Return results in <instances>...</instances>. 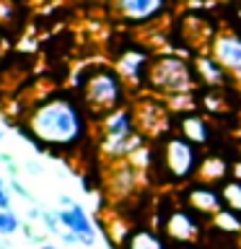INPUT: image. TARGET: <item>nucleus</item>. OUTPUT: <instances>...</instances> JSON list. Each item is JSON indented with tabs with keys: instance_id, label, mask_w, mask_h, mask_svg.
I'll use <instances>...</instances> for the list:
<instances>
[{
	"instance_id": "nucleus-8",
	"label": "nucleus",
	"mask_w": 241,
	"mask_h": 249,
	"mask_svg": "<svg viewBox=\"0 0 241 249\" xmlns=\"http://www.w3.org/2000/svg\"><path fill=\"white\" fill-rule=\"evenodd\" d=\"M138 122V132L145 138L155 135H169V109L155 99H145L138 107H132Z\"/></svg>"
},
{
	"instance_id": "nucleus-21",
	"label": "nucleus",
	"mask_w": 241,
	"mask_h": 249,
	"mask_svg": "<svg viewBox=\"0 0 241 249\" xmlns=\"http://www.w3.org/2000/svg\"><path fill=\"white\" fill-rule=\"evenodd\" d=\"M13 205V195H11V187L5 184V179L0 177V210H11Z\"/></svg>"
},
{
	"instance_id": "nucleus-14",
	"label": "nucleus",
	"mask_w": 241,
	"mask_h": 249,
	"mask_svg": "<svg viewBox=\"0 0 241 249\" xmlns=\"http://www.w3.org/2000/svg\"><path fill=\"white\" fill-rule=\"evenodd\" d=\"M197 179L200 182H207V184H223L225 179H231V163L225 161L223 156H218V153L205 156Z\"/></svg>"
},
{
	"instance_id": "nucleus-20",
	"label": "nucleus",
	"mask_w": 241,
	"mask_h": 249,
	"mask_svg": "<svg viewBox=\"0 0 241 249\" xmlns=\"http://www.w3.org/2000/svg\"><path fill=\"white\" fill-rule=\"evenodd\" d=\"M42 226H44L47 233H52V236H60V233H62V223H60L57 208H54V210L42 208Z\"/></svg>"
},
{
	"instance_id": "nucleus-18",
	"label": "nucleus",
	"mask_w": 241,
	"mask_h": 249,
	"mask_svg": "<svg viewBox=\"0 0 241 249\" xmlns=\"http://www.w3.org/2000/svg\"><path fill=\"white\" fill-rule=\"evenodd\" d=\"M213 226H215V229H221L223 233L236 236V233H241V215L233 213V210H228V208H223L221 213L213 218Z\"/></svg>"
},
{
	"instance_id": "nucleus-25",
	"label": "nucleus",
	"mask_w": 241,
	"mask_h": 249,
	"mask_svg": "<svg viewBox=\"0 0 241 249\" xmlns=\"http://www.w3.org/2000/svg\"><path fill=\"white\" fill-rule=\"evenodd\" d=\"M39 249H62V247H57V244H42Z\"/></svg>"
},
{
	"instance_id": "nucleus-22",
	"label": "nucleus",
	"mask_w": 241,
	"mask_h": 249,
	"mask_svg": "<svg viewBox=\"0 0 241 249\" xmlns=\"http://www.w3.org/2000/svg\"><path fill=\"white\" fill-rule=\"evenodd\" d=\"M8 187H11V195H16V197H21V200H34V195H31L29 190H26V187H23L21 182H18V179H11V184H8Z\"/></svg>"
},
{
	"instance_id": "nucleus-17",
	"label": "nucleus",
	"mask_w": 241,
	"mask_h": 249,
	"mask_svg": "<svg viewBox=\"0 0 241 249\" xmlns=\"http://www.w3.org/2000/svg\"><path fill=\"white\" fill-rule=\"evenodd\" d=\"M221 195H223L225 208L241 215V179H239V177L225 179V182L221 184Z\"/></svg>"
},
{
	"instance_id": "nucleus-4",
	"label": "nucleus",
	"mask_w": 241,
	"mask_h": 249,
	"mask_svg": "<svg viewBox=\"0 0 241 249\" xmlns=\"http://www.w3.org/2000/svg\"><path fill=\"white\" fill-rule=\"evenodd\" d=\"M194 78H197V70L187 60L166 54V57H158L151 62L145 83L171 99V96H189L194 89Z\"/></svg>"
},
{
	"instance_id": "nucleus-11",
	"label": "nucleus",
	"mask_w": 241,
	"mask_h": 249,
	"mask_svg": "<svg viewBox=\"0 0 241 249\" xmlns=\"http://www.w3.org/2000/svg\"><path fill=\"white\" fill-rule=\"evenodd\" d=\"M166 0H114V13L127 23H145L155 18Z\"/></svg>"
},
{
	"instance_id": "nucleus-7",
	"label": "nucleus",
	"mask_w": 241,
	"mask_h": 249,
	"mask_svg": "<svg viewBox=\"0 0 241 249\" xmlns=\"http://www.w3.org/2000/svg\"><path fill=\"white\" fill-rule=\"evenodd\" d=\"M182 197H184L182 205H187L192 213H197L200 218H210V221H213V218L225 208L223 195H221V187L207 184V182H200V179H194V182H189V184L184 187V190H182Z\"/></svg>"
},
{
	"instance_id": "nucleus-1",
	"label": "nucleus",
	"mask_w": 241,
	"mask_h": 249,
	"mask_svg": "<svg viewBox=\"0 0 241 249\" xmlns=\"http://www.w3.org/2000/svg\"><path fill=\"white\" fill-rule=\"evenodd\" d=\"M26 135L50 151H75L88 135L86 109L73 99H44L26 117Z\"/></svg>"
},
{
	"instance_id": "nucleus-6",
	"label": "nucleus",
	"mask_w": 241,
	"mask_h": 249,
	"mask_svg": "<svg viewBox=\"0 0 241 249\" xmlns=\"http://www.w3.org/2000/svg\"><path fill=\"white\" fill-rule=\"evenodd\" d=\"M60 205L57 208V215H60V223L62 229L75 233L78 241H81V247H93L99 239V229L93 226L88 210H86L81 202H75L70 195H60Z\"/></svg>"
},
{
	"instance_id": "nucleus-19",
	"label": "nucleus",
	"mask_w": 241,
	"mask_h": 249,
	"mask_svg": "<svg viewBox=\"0 0 241 249\" xmlns=\"http://www.w3.org/2000/svg\"><path fill=\"white\" fill-rule=\"evenodd\" d=\"M18 231H23L21 218L16 215L13 210H0V236L11 239V236H16Z\"/></svg>"
},
{
	"instance_id": "nucleus-27",
	"label": "nucleus",
	"mask_w": 241,
	"mask_h": 249,
	"mask_svg": "<svg viewBox=\"0 0 241 249\" xmlns=\"http://www.w3.org/2000/svg\"><path fill=\"white\" fill-rule=\"evenodd\" d=\"M3 138H5V130H3V127H0V140H3Z\"/></svg>"
},
{
	"instance_id": "nucleus-10",
	"label": "nucleus",
	"mask_w": 241,
	"mask_h": 249,
	"mask_svg": "<svg viewBox=\"0 0 241 249\" xmlns=\"http://www.w3.org/2000/svg\"><path fill=\"white\" fill-rule=\"evenodd\" d=\"M140 171L143 169H138L130 159L112 163L109 177H106V190L112 192V197H117V200L130 197V195L138 190V184H140Z\"/></svg>"
},
{
	"instance_id": "nucleus-26",
	"label": "nucleus",
	"mask_w": 241,
	"mask_h": 249,
	"mask_svg": "<svg viewBox=\"0 0 241 249\" xmlns=\"http://www.w3.org/2000/svg\"><path fill=\"white\" fill-rule=\"evenodd\" d=\"M182 249H200V244H189V247H182Z\"/></svg>"
},
{
	"instance_id": "nucleus-2",
	"label": "nucleus",
	"mask_w": 241,
	"mask_h": 249,
	"mask_svg": "<svg viewBox=\"0 0 241 249\" xmlns=\"http://www.w3.org/2000/svg\"><path fill=\"white\" fill-rule=\"evenodd\" d=\"M158 163L155 166L163 169V174L171 184H189L197 179L200 174V166H202V148L189 143L187 138H182L176 132V135H166L163 138V143L158 145Z\"/></svg>"
},
{
	"instance_id": "nucleus-3",
	"label": "nucleus",
	"mask_w": 241,
	"mask_h": 249,
	"mask_svg": "<svg viewBox=\"0 0 241 249\" xmlns=\"http://www.w3.org/2000/svg\"><path fill=\"white\" fill-rule=\"evenodd\" d=\"M83 109L93 117H106L109 112L124 107V78L117 68H93L81 83Z\"/></svg>"
},
{
	"instance_id": "nucleus-5",
	"label": "nucleus",
	"mask_w": 241,
	"mask_h": 249,
	"mask_svg": "<svg viewBox=\"0 0 241 249\" xmlns=\"http://www.w3.org/2000/svg\"><path fill=\"white\" fill-rule=\"evenodd\" d=\"M161 231H163V239H169L176 249H182L189 244H200L202 221L187 205H171L161 218Z\"/></svg>"
},
{
	"instance_id": "nucleus-23",
	"label": "nucleus",
	"mask_w": 241,
	"mask_h": 249,
	"mask_svg": "<svg viewBox=\"0 0 241 249\" xmlns=\"http://www.w3.org/2000/svg\"><path fill=\"white\" fill-rule=\"evenodd\" d=\"M23 236H26L29 241H34V244H39V247H42V233L31 231V226H23Z\"/></svg>"
},
{
	"instance_id": "nucleus-12",
	"label": "nucleus",
	"mask_w": 241,
	"mask_h": 249,
	"mask_svg": "<svg viewBox=\"0 0 241 249\" xmlns=\"http://www.w3.org/2000/svg\"><path fill=\"white\" fill-rule=\"evenodd\" d=\"M148 68H151V62H148V57L143 52H124L120 60H117V73H120L124 81L130 83H143L148 81Z\"/></svg>"
},
{
	"instance_id": "nucleus-13",
	"label": "nucleus",
	"mask_w": 241,
	"mask_h": 249,
	"mask_svg": "<svg viewBox=\"0 0 241 249\" xmlns=\"http://www.w3.org/2000/svg\"><path fill=\"white\" fill-rule=\"evenodd\" d=\"M179 135L187 138L194 145L205 148L210 143V124H207V120H202L200 114L187 112V114L179 117Z\"/></svg>"
},
{
	"instance_id": "nucleus-16",
	"label": "nucleus",
	"mask_w": 241,
	"mask_h": 249,
	"mask_svg": "<svg viewBox=\"0 0 241 249\" xmlns=\"http://www.w3.org/2000/svg\"><path fill=\"white\" fill-rule=\"evenodd\" d=\"M194 70H197V78H200V81H205L207 86H221V83L225 81V75H228L213 57H200L197 65H194Z\"/></svg>"
},
{
	"instance_id": "nucleus-24",
	"label": "nucleus",
	"mask_w": 241,
	"mask_h": 249,
	"mask_svg": "<svg viewBox=\"0 0 241 249\" xmlns=\"http://www.w3.org/2000/svg\"><path fill=\"white\" fill-rule=\"evenodd\" d=\"M26 166H29V171H31V174H42V166H39V163H34V161H29Z\"/></svg>"
},
{
	"instance_id": "nucleus-9",
	"label": "nucleus",
	"mask_w": 241,
	"mask_h": 249,
	"mask_svg": "<svg viewBox=\"0 0 241 249\" xmlns=\"http://www.w3.org/2000/svg\"><path fill=\"white\" fill-rule=\"evenodd\" d=\"M210 57L221 65L225 73L241 78V36L233 31H221L210 44Z\"/></svg>"
},
{
	"instance_id": "nucleus-15",
	"label": "nucleus",
	"mask_w": 241,
	"mask_h": 249,
	"mask_svg": "<svg viewBox=\"0 0 241 249\" xmlns=\"http://www.w3.org/2000/svg\"><path fill=\"white\" fill-rule=\"evenodd\" d=\"M122 249H166V239L155 229H132Z\"/></svg>"
}]
</instances>
